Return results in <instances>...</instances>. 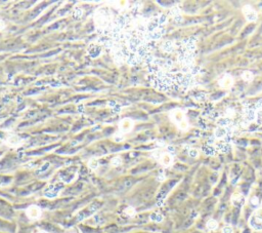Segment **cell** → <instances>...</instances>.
<instances>
[{
	"label": "cell",
	"instance_id": "cell-12",
	"mask_svg": "<svg viewBox=\"0 0 262 233\" xmlns=\"http://www.w3.org/2000/svg\"><path fill=\"white\" fill-rule=\"evenodd\" d=\"M206 225H207L208 230H210V231H214V230L218 228V223L214 219H210V220L207 222Z\"/></svg>",
	"mask_w": 262,
	"mask_h": 233
},
{
	"label": "cell",
	"instance_id": "cell-11",
	"mask_svg": "<svg viewBox=\"0 0 262 233\" xmlns=\"http://www.w3.org/2000/svg\"><path fill=\"white\" fill-rule=\"evenodd\" d=\"M162 50L165 51V53H171V51L174 50V43L172 41H170V40L165 41L163 43V45H162Z\"/></svg>",
	"mask_w": 262,
	"mask_h": 233
},
{
	"label": "cell",
	"instance_id": "cell-26",
	"mask_svg": "<svg viewBox=\"0 0 262 233\" xmlns=\"http://www.w3.org/2000/svg\"><path fill=\"white\" fill-rule=\"evenodd\" d=\"M37 233H48V232L45 231V230H39V231L37 232Z\"/></svg>",
	"mask_w": 262,
	"mask_h": 233
},
{
	"label": "cell",
	"instance_id": "cell-18",
	"mask_svg": "<svg viewBox=\"0 0 262 233\" xmlns=\"http://www.w3.org/2000/svg\"><path fill=\"white\" fill-rule=\"evenodd\" d=\"M151 219L155 222H161L163 220V217H162V215H160V214H153V215L151 216Z\"/></svg>",
	"mask_w": 262,
	"mask_h": 233
},
{
	"label": "cell",
	"instance_id": "cell-21",
	"mask_svg": "<svg viewBox=\"0 0 262 233\" xmlns=\"http://www.w3.org/2000/svg\"><path fill=\"white\" fill-rule=\"evenodd\" d=\"M188 155H190L191 157H193V158H196V157H198L199 152L197 149H191V150L188 151Z\"/></svg>",
	"mask_w": 262,
	"mask_h": 233
},
{
	"label": "cell",
	"instance_id": "cell-15",
	"mask_svg": "<svg viewBox=\"0 0 262 233\" xmlns=\"http://www.w3.org/2000/svg\"><path fill=\"white\" fill-rule=\"evenodd\" d=\"M124 214H125L126 216H128V217H133L136 214V211H135V208H134L133 207H126L125 210H124Z\"/></svg>",
	"mask_w": 262,
	"mask_h": 233
},
{
	"label": "cell",
	"instance_id": "cell-17",
	"mask_svg": "<svg viewBox=\"0 0 262 233\" xmlns=\"http://www.w3.org/2000/svg\"><path fill=\"white\" fill-rule=\"evenodd\" d=\"M242 78L245 81H251V80H252V78H253V74L251 72H249V71H245L242 74Z\"/></svg>",
	"mask_w": 262,
	"mask_h": 233
},
{
	"label": "cell",
	"instance_id": "cell-20",
	"mask_svg": "<svg viewBox=\"0 0 262 233\" xmlns=\"http://www.w3.org/2000/svg\"><path fill=\"white\" fill-rule=\"evenodd\" d=\"M74 15L76 18H81L83 15V9H80V7H78V9L74 10Z\"/></svg>",
	"mask_w": 262,
	"mask_h": 233
},
{
	"label": "cell",
	"instance_id": "cell-10",
	"mask_svg": "<svg viewBox=\"0 0 262 233\" xmlns=\"http://www.w3.org/2000/svg\"><path fill=\"white\" fill-rule=\"evenodd\" d=\"M227 134H228V131L226 128H224V127H218L214 132V136L217 138V139H223V138H225L227 136Z\"/></svg>",
	"mask_w": 262,
	"mask_h": 233
},
{
	"label": "cell",
	"instance_id": "cell-9",
	"mask_svg": "<svg viewBox=\"0 0 262 233\" xmlns=\"http://www.w3.org/2000/svg\"><path fill=\"white\" fill-rule=\"evenodd\" d=\"M231 202L236 207H242L245 204V197L240 193H234L231 196Z\"/></svg>",
	"mask_w": 262,
	"mask_h": 233
},
{
	"label": "cell",
	"instance_id": "cell-19",
	"mask_svg": "<svg viewBox=\"0 0 262 233\" xmlns=\"http://www.w3.org/2000/svg\"><path fill=\"white\" fill-rule=\"evenodd\" d=\"M113 139H114V141H116V142H122V141L125 139V138H124V134H123V132H120V134H119V135H118V134L115 135Z\"/></svg>",
	"mask_w": 262,
	"mask_h": 233
},
{
	"label": "cell",
	"instance_id": "cell-24",
	"mask_svg": "<svg viewBox=\"0 0 262 233\" xmlns=\"http://www.w3.org/2000/svg\"><path fill=\"white\" fill-rule=\"evenodd\" d=\"M259 106H261V108H260V109H259V111H258L257 114H258V119H259V120H260L261 122H262V101L260 102V105H259Z\"/></svg>",
	"mask_w": 262,
	"mask_h": 233
},
{
	"label": "cell",
	"instance_id": "cell-14",
	"mask_svg": "<svg viewBox=\"0 0 262 233\" xmlns=\"http://www.w3.org/2000/svg\"><path fill=\"white\" fill-rule=\"evenodd\" d=\"M7 142H8L9 145L12 146H15V145H18V143H20V138H18V136H10L8 137V140H7Z\"/></svg>",
	"mask_w": 262,
	"mask_h": 233
},
{
	"label": "cell",
	"instance_id": "cell-2",
	"mask_svg": "<svg viewBox=\"0 0 262 233\" xmlns=\"http://www.w3.org/2000/svg\"><path fill=\"white\" fill-rule=\"evenodd\" d=\"M154 156L160 161V163L164 166H170L173 162V157H172L171 153L169 152H161V151H157L154 154Z\"/></svg>",
	"mask_w": 262,
	"mask_h": 233
},
{
	"label": "cell",
	"instance_id": "cell-6",
	"mask_svg": "<svg viewBox=\"0 0 262 233\" xmlns=\"http://www.w3.org/2000/svg\"><path fill=\"white\" fill-rule=\"evenodd\" d=\"M243 12H244L246 19L250 22H254L257 20V13L254 10L250 5H246V6L243 9Z\"/></svg>",
	"mask_w": 262,
	"mask_h": 233
},
{
	"label": "cell",
	"instance_id": "cell-4",
	"mask_svg": "<svg viewBox=\"0 0 262 233\" xmlns=\"http://www.w3.org/2000/svg\"><path fill=\"white\" fill-rule=\"evenodd\" d=\"M26 216L30 220H38L42 216V211L38 205H30L26 210Z\"/></svg>",
	"mask_w": 262,
	"mask_h": 233
},
{
	"label": "cell",
	"instance_id": "cell-23",
	"mask_svg": "<svg viewBox=\"0 0 262 233\" xmlns=\"http://www.w3.org/2000/svg\"><path fill=\"white\" fill-rule=\"evenodd\" d=\"M251 204L254 205V207H257V205L259 204V200L256 196H254L251 198Z\"/></svg>",
	"mask_w": 262,
	"mask_h": 233
},
{
	"label": "cell",
	"instance_id": "cell-1",
	"mask_svg": "<svg viewBox=\"0 0 262 233\" xmlns=\"http://www.w3.org/2000/svg\"><path fill=\"white\" fill-rule=\"evenodd\" d=\"M251 228L256 231H262V208H258L249 219Z\"/></svg>",
	"mask_w": 262,
	"mask_h": 233
},
{
	"label": "cell",
	"instance_id": "cell-22",
	"mask_svg": "<svg viewBox=\"0 0 262 233\" xmlns=\"http://www.w3.org/2000/svg\"><path fill=\"white\" fill-rule=\"evenodd\" d=\"M222 233H234L233 227L229 226V225H227V226H224L223 229H222Z\"/></svg>",
	"mask_w": 262,
	"mask_h": 233
},
{
	"label": "cell",
	"instance_id": "cell-25",
	"mask_svg": "<svg viewBox=\"0 0 262 233\" xmlns=\"http://www.w3.org/2000/svg\"><path fill=\"white\" fill-rule=\"evenodd\" d=\"M4 28H5V23L2 20H0V30H2Z\"/></svg>",
	"mask_w": 262,
	"mask_h": 233
},
{
	"label": "cell",
	"instance_id": "cell-16",
	"mask_svg": "<svg viewBox=\"0 0 262 233\" xmlns=\"http://www.w3.org/2000/svg\"><path fill=\"white\" fill-rule=\"evenodd\" d=\"M121 164H122V159H121V157H119V156L114 157V158L111 160V165H112V166L117 167Z\"/></svg>",
	"mask_w": 262,
	"mask_h": 233
},
{
	"label": "cell",
	"instance_id": "cell-7",
	"mask_svg": "<svg viewBox=\"0 0 262 233\" xmlns=\"http://www.w3.org/2000/svg\"><path fill=\"white\" fill-rule=\"evenodd\" d=\"M133 124L134 123L131 119H123L120 122V132H123V134H127V132H131V129L133 128Z\"/></svg>",
	"mask_w": 262,
	"mask_h": 233
},
{
	"label": "cell",
	"instance_id": "cell-5",
	"mask_svg": "<svg viewBox=\"0 0 262 233\" xmlns=\"http://www.w3.org/2000/svg\"><path fill=\"white\" fill-rule=\"evenodd\" d=\"M94 23H95V26L97 28L104 29L109 25V18H108L106 13H104V12L96 13L95 17H94Z\"/></svg>",
	"mask_w": 262,
	"mask_h": 233
},
{
	"label": "cell",
	"instance_id": "cell-8",
	"mask_svg": "<svg viewBox=\"0 0 262 233\" xmlns=\"http://www.w3.org/2000/svg\"><path fill=\"white\" fill-rule=\"evenodd\" d=\"M219 84L221 87L223 88H229L231 87L234 84V79L230 75H224V76L221 78V80L219 81Z\"/></svg>",
	"mask_w": 262,
	"mask_h": 233
},
{
	"label": "cell",
	"instance_id": "cell-3",
	"mask_svg": "<svg viewBox=\"0 0 262 233\" xmlns=\"http://www.w3.org/2000/svg\"><path fill=\"white\" fill-rule=\"evenodd\" d=\"M171 118L173 119V121L180 127V128H183V129L186 128L187 124H186L185 117H184V114H183L182 111L174 110L173 112L171 113Z\"/></svg>",
	"mask_w": 262,
	"mask_h": 233
},
{
	"label": "cell",
	"instance_id": "cell-13",
	"mask_svg": "<svg viewBox=\"0 0 262 233\" xmlns=\"http://www.w3.org/2000/svg\"><path fill=\"white\" fill-rule=\"evenodd\" d=\"M88 166H89V169H91V170H96L97 167L99 166V162L96 158H91L90 160L88 161Z\"/></svg>",
	"mask_w": 262,
	"mask_h": 233
}]
</instances>
